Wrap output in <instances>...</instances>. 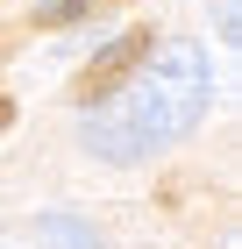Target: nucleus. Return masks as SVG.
I'll use <instances>...</instances> for the list:
<instances>
[{
  "label": "nucleus",
  "instance_id": "4",
  "mask_svg": "<svg viewBox=\"0 0 242 249\" xmlns=\"http://www.w3.org/2000/svg\"><path fill=\"white\" fill-rule=\"evenodd\" d=\"M86 7H100V0H43L36 15L43 21H72V15H86Z\"/></svg>",
  "mask_w": 242,
  "mask_h": 249
},
{
  "label": "nucleus",
  "instance_id": "3",
  "mask_svg": "<svg viewBox=\"0 0 242 249\" xmlns=\"http://www.w3.org/2000/svg\"><path fill=\"white\" fill-rule=\"evenodd\" d=\"M36 235H43V249H107L93 235V221H78V213H43Z\"/></svg>",
  "mask_w": 242,
  "mask_h": 249
},
{
  "label": "nucleus",
  "instance_id": "6",
  "mask_svg": "<svg viewBox=\"0 0 242 249\" xmlns=\"http://www.w3.org/2000/svg\"><path fill=\"white\" fill-rule=\"evenodd\" d=\"M0 249H7V242H0Z\"/></svg>",
  "mask_w": 242,
  "mask_h": 249
},
{
  "label": "nucleus",
  "instance_id": "5",
  "mask_svg": "<svg viewBox=\"0 0 242 249\" xmlns=\"http://www.w3.org/2000/svg\"><path fill=\"white\" fill-rule=\"evenodd\" d=\"M235 29H242V0H221V36L235 43Z\"/></svg>",
  "mask_w": 242,
  "mask_h": 249
},
{
  "label": "nucleus",
  "instance_id": "2",
  "mask_svg": "<svg viewBox=\"0 0 242 249\" xmlns=\"http://www.w3.org/2000/svg\"><path fill=\"white\" fill-rule=\"evenodd\" d=\"M143 57H149V36H143V29L114 36L107 50H100V57L86 64V107H93V100H107V93H114V86H121V78H129V71H135Z\"/></svg>",
  "mask_w": 242,
  "mask_h": 249
},
{
  "label": "nucleus",
  "instance_id": "1",
  "mask_svg": "<svg viewBox=\"0 0 242 249\" xmlns=\"http://www.w3.org/2000/svg\"><path fill=\"white\" fill-rule=\"evenodd\" d=\"M206 107H214V57H206V43L171 36V43H157L107 100L86 107L78 142H86L100 164H143V157L186 142L206 121Z\"/></svg>",
  "mask_w": 242,
  "mask_h": 249
}]
</instances>
